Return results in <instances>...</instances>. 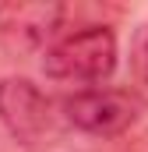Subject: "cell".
Segmentation results:
<instances>
[{"label":"cell","instance_id":"6da1fadb","mask_svg":"<svg viewBox=\"0 0 148 152\" xmlns=\"http://www.w3.org/2000/svg\"><path fill=\"white\" fill-rule=\"evenodd\" d=\"M42 71L53 81L95 85L116 71V36L106 25H88L81 32L53 39L42 53Z\"/></svg>","mask_w":148,"mask_h":152},{"label":"cell","instance_id":"7a4b0ae2","mask_svg":"<svg viewBox=\"0 0 148 152\" xmlns=\"http://www.w3.org/2000/svg\"><path fill=\"white\" fill-rule=\"evenodd\" d=\"M0 124L28 149H46L60 138L64 117L60 103H53L36 81L4 78L0 81Z\"/></svg>","mask_w":148,"mask_h":152},{"label":"cell","instance_id":"3957f363","mask_svg":"<svg viewBox=\"0 0 148 152\" xmlns=\"http://www.w3.org/2000/svg\"><path fill=\"white\" fill-rule=\"evenodd\" d=\"M138 113H141V103L123 88H85L60 103L64 124H71L85 134H95V138L123 134L138 120Z\"/></svg>","mask_w":148,"mask_h":152},{"label":"cell","instance_id":"277c9868","mask_svg":"<svg viewBox=\"0 0 148 152\" xmlns=\"http://www.w3.org/2000/svg\"><path fill=\"white\" fill-rule=\"evenodd\" d=\"M60 4H4L0 7V39L11 50H46L60 28Z\"/></svg>","mask_w":148,"mask_h":152}]
</instances>
